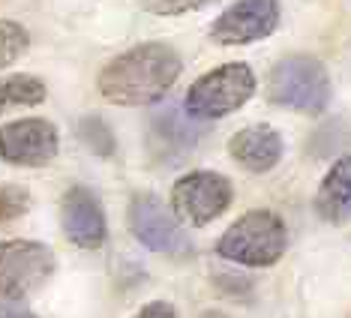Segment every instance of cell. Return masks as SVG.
I'll list each match as a JSON object with an SVG mask.
<instances>
[{
  "mask_svg": "<svg viewBox=\"0 0 351 318\" xmlns=\"http://www.w3.org/2000/svg\"><path fill=\"white\" fill-rule=\"evenodd\" d=\"M180 69L183 60L171 45H135L99 73V93L114 106H156L178 82Z\"/></svg>",
  "mask_w": 351,
  "mask_h": 318,
  "instance_id": "cell-1",
  "label": "cell"
},
{
  "mask_svg": "<svg viewBox=\"0 0 351 318\" xmlns=\"http://www.w3.org/2000/svg\"><path fill=\"white\" fill-rule=\"evenodd\" d=\"M255 93V73L246 63H226L202 75L186 93V114L195 121H219Z\"/></svg>",
  "mask_w": 351,
  "mask_h": 318,
  "instance_id": "cell-4",
  "label": "cell"
},
{
  "mask_svg": "<svg viewBox=\"0 0 351 318\" xmlns=\"http://www.w3.org/2000/svg\"><path fill=\"white\" fill-rule=\"evenodd\" d=\"M27 45H30V36L25 27L15 25V21L0 19V69L19 60L27 51Z\"/></svg>",
  "mask_w": 351,
  "mask_h": 318,
  "instance_id": "cell-15",
  "label": "cell"
},
{
  "mask_svg": "<svg viewBox=\"0 0 351 318\" xmlns=\"http://www.w3.org/2000/svg\"><path fill=\"white\" fill-rule=\"evenodd\" d=\"M135 318H174V309H171V304H165V300H154V304L141 306L138 313H135Z\"/></svg>",
  "mask_w": 351,
  "mask_h": 318,
  "instance_id": "cell-18",
  "label": "cell"
},
{
  "mask_svg": "<svg viewBox=\"0 0 351 318\" xmlns=\"http://www.w3.org/2000/svg\"><path fill=\"white\" fill-rule=\"evenodd\" d=\"M30 208V195L19 186H0V222L15 219L21 213H27Z\"/></svg>",
  "mask_w": 351,
  "mask_h": 318,
  "instance_id": "cell-16",
  "label": "cell"
},
{
  "mask_svg": "<svg viewBox=\"0 0 351 318\" xmlns=\"http://www.w3.org/2000/svg\"><path fill=\"white\" fill-rule=\"evenodd\" d=\"M210 3H217V0H141V6L154 15H183V12H195Z\"/></svg>",
  "mask_w": 351,
  "mask_h": 318,
  "instance_id": "cell-17",
  "label": "cell"
},
{
  "mask_svg": "<svg viewBox=\"0 0 351 318\" xmlns=\"http://www.w3.org/2000/svg\"><path fill=\"white\" fill-rule=\"evenodd\" d=\"M217 252L246 267H270L285 252V225L270 210H250L217 241Z\"/></svg>",
  "mask_w": 351,
  "mask_h": 318,
  "instance_id": "cell-2",
  "label": "cell"
},
{
  "mask_svg": "<svg viewBox=\"0 0 351 318\" xmlns=\"http://www.w3.org/2000/svg\"><path fill=\"white\" fill-rule=\"evenodd\" d=\"M63 232H66L69 243L82 246V249H99L106 243V213H102L99 198L84 186H73L63 195Z\"/></svg>",
  "mask_w": 351,
  "mask_h": 318,
  "instance_id": "cell-10",
  "label": "cell"
},
{
  "mask_svg": "<svg viewBox=\"0 0 351 318\" xmlns=\"http://www.w3.org/2000/svg\"><path fill=\"white\" fill-rule=\"evenodd\" d=\"M0 318H39L27 309H19V306H0Z\"/></svg>",
  "mask_w": 351,
  "mask_h": 318,
  "instance_id": "cell-19",
  "label": "cell"
},
{
  "mask_svg": "<svg viewBox=\"0 0 351 318\" xmlns=\"http://www.w3.org/2000/svg\"><path fill=\"white\" fill-rule=\"evenodd\" d=\"M315 210L324 222H333V225L351 219V156L337 159L333 169L324 174L315 193Z\"/></svg>",
  "mask_w": 351,
  "mask_h": 318,
  "instance_id": "cell-13",
  "label": "cell"
},
{
  "mask_svg": "<svg viewBox=\"0 0 351 318\" xmlns=\"http://www.w3.org/2000/svg\"><path fill=\"white\" fill-rule=\"evenodd\" d=\"M231 184L219 171H189L174 184L171 204L180 219L193 225H207L228 210L231 204Z\"/></svg>",
  "mask_w": 351,
  "mask_h": 318,
  "instance_id": "cell-6",
  "label": "cell"
},
{
  "mask_svg": "<svg viewBox=\"0 0 351 318\" xmlns=\"http://www.w3.org/2000/svg\"><path fill=\"white\" fill-rule=\"evenodd\" d=\"M130 228L154 252H162V256H186L189 252V237L183 234L178 217L154 193H141L132 198Z\"/></svg>",
  "mask_w": 351,
  "mask_h": 318,
  "instance_id": "cell-7",
  "label": "cell"
},
{
  "mask_svg": "<svg viewBox=\"0 0 351 318\" xmlns=\"http://www.w3.org/2000/svg\"><path fill=\"white\" fill-rule=\"evenodd\" d=\"M202 318H228V315H222V313H204Z\"/></svg>",
  "mask_w": 351,
  "mask_h": 318,
  "instance_id": "cell-20",
  "label": "cell"
},
{
  "mask_svg": "<svg viewBox=\"0 0 351 318\" xmlns=\"http://www.w3.org/2000/svg\"><path fill=\"white\" fill-rule=\"evenodd\" d=\"M150 154L162 162H178L186 159L189 150L198 141V130L186 121V114L180 111V106H165L150 117Z\"/></svg>",
  "mask_w": 351,
  "mask_h": 318,
  "instance_id": "cell-11",
  "label": "cell"
},
{
  "mask_svg": "<svg viewBox=\"0 0 351 318\" xmlns=\"http://www.w3.org/2000/svg\"><path fill=\"white\" fill-rule=\"evenodd\" d=\"M279 25L276 0H237L213 21L210 39L219 45H246L265 39Z\"/></svg>",
  "mask_w": 351,
  "mask_h": 318,
  "instance_id": "cell-9",
  "label": "cell"
},
{
  "mask_svg": "<svg viewBox=\"0 0 351 318\" xmlns=\"http://www.w3.org/2000/svg\"><path fill=\"white\" fill-rule=\"evenodd\" d=\"M228 154L246 171H270L282 159V135L267 123L243 126L234 138L228 141Z\"/></svg>",
  "mask_w": 351,
  "mask_h": 318,
  "instance_id": "cell-12",
  "label": "cell"
},
{
  "mask_svg": "<svg viewBox=\"0 0 351 318\" xmlns=\"http://www.w3.org/2000/svg\"><path fill=\"white\" fill-rule=\"evenodd\" d=\"M267 99L274 106L300 111V114H322L330 99V78L322 60L315 58H285L270 69Z\"/></svg>",
  "mask_w": 351,
  "mask_h": 318,
  "instance_id": "cell-3",
  "label": "cell"
},
{
  "mask_svg": "<svg viewBox=\"0 0 351 318\" xmlns=\"http://www.w3.org/2000/svg\"><path fill=\"white\" fill-rule=\"evenodd\" d=\"M43 99H45V84L36 75L0 78V114L19 106H39Z\"/></svg>",
  "mask_w": 351,
  "mask_h": 318,
  "instance_id": "cell-14",
  "label": "cell"
},
{
  "mask_svg": "<svg viewBox=\"0 0 351 318\" xmlns=\"http://www.w3.org/2000/svg\"><path fill=\"white\" fill-rule=\"evenodd\" d=\"M58 130L43 117H25L0 126V156L10 165L39 169L58 156Z\"/></svg>",
  "mask_w": 351,
  "mask_h": 318,
  "instance_id": "cell-8",
  "label": "cell"
},
{
  "mask_svg": "<svg viewBox=\"0 0 351 318\" xmlns=\"http://www.w3.org/2000/svg\"><path fill=\"white\" fill-rule=\"evenodd\" d=\"M54 273V252L36 241H0V294L21 300Z\"/></svg>",
  "mask_w": 351,
  "mask_h": 318,
  "instance_id": "cell-5",
  "label": "cell"
}]
</instances>
